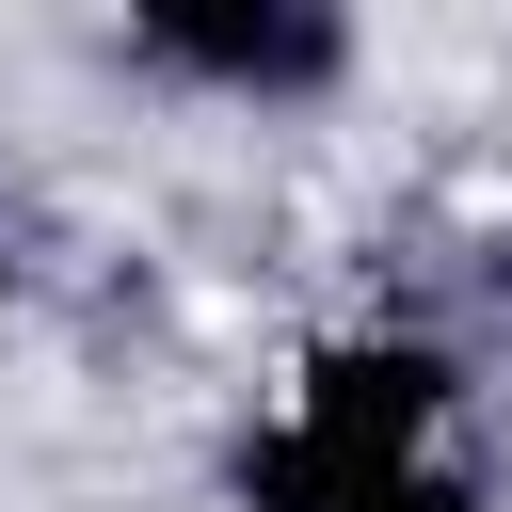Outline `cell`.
Masks as SVG:
<instances>
[{
    "label": "cell",
    "mask_w": 512,
    "mask_h": 512,
    "mask_svg": "<svg viewBox=\"0 0 512 512\" xmlns=\"http://www.w3.org/2000/svg\"><path fill=\"white\" fill-rule=\"evenodd\" d=\"M240 512H496L480 464V368L432 320H336L288 352V384L224 448Z\"/></svg>",
    "instance_id": "cell-1"
},
{
    "label": "cell",
    "mask_w": 512,
    "mask_h": 512,
    "mask_svg": "<svg viewBox=\"0 0 512 512\" xmlns=\"http://www.w3.org/2000/svg\"><path fill=\"white\" fill-rule=\"evenodd\" d=\"M112 64L128 80H160V96H208V112H336L352 96V16H320V0H144L128 32H112Z\"/></svg>",
    "instance_id": "cell-2"
}]
</instances>
